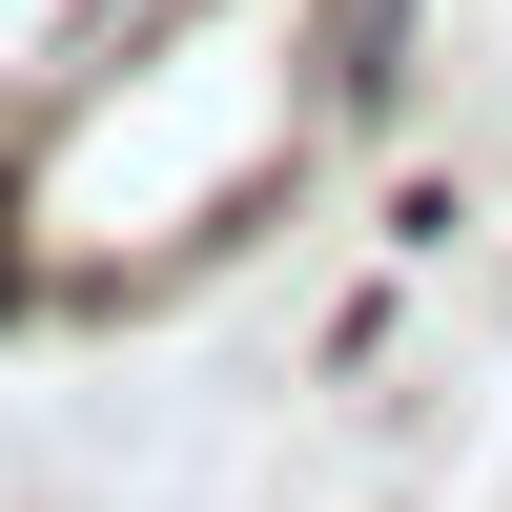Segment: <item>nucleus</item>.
Returning a JSON list of instances; mask_svg holds the SVG:
<instances>
[{"mask_svg": "<svg viewBox=\"0 0 512 512\" xmlns=\"http://www.w3.org/2000/svg\"><path fill=\"white\" fill-rule=\"evenodd\" d=\"M390 21H410V0H328V41H308V62H328V123L390 103Z\"/></svg>", "mask_w": 512, "mask_h": 512, "instance_id": "1", "label": "nucleus"}]
</instances>
